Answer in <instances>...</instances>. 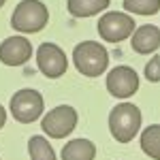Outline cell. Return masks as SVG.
Segmentation results:
<instances>
[{
	"mask_svg": "<svg viewBox=\"0 0 160 160\" xmlns=\"http://www.w3.org/2000/svg\"><path fill=\"white\" fill-rule=\"evenodd\" d=\"M132 32H135V19L128 17L126 13L111 11L98 19V34L107 43H120L124 38H128Z\"/></svg>",
	"mask_w": 160,
	"mask_h": 160,
	"instance_id": "8992f818",
	"label": "cell"
},
{
	"mask_svg": "<svg viewBox=\"0 0 160 160\" xmlns=\"http://www.w3.org/2000/svg\"><path fill=\"white\" fill-rule=\"evenodd\" d=\"M32 58V45L26 37H9L0 43V62L7 66H24Z\"/></svg>",
	"mask_w": 160,
	"mask_h": 160,
	"instance_id": "9c48e42d",
	"label": "cell"
},
{
	"mask_svg": "<svg viewBox=\"0 0 160 160\" xmlns=\"http://www.w3.org/2000/svg\"><path fill=\"white\" fill-rule=\"evenodd\" d=\"M43 96L41 92L32 90V88H24V90H17L11 98V113L17 122L22 124H30L41 118L43 113Z\"/></svg>",
	"mask_w": 160,
	"mask_h": 160,
	"instance_id": "277c9868",
	"label": "cell"
},
{
	"mask_svg": "<svg viewBox=\"0 0 160 160\" xmlns=\"http://www.w3.org/2000/svg\"><path fill=\"white\" fill-rule=\"evenodd\" d=\"M43 132H47L51 139H64L75 130L77 126V111L71 105H60V107H53V109L43 118Z\"/></svg>",
	"mask_w": 160,
	"mask_h": 160,
	"instance_id": "5b68a950",
	"label": "cell"
},
{
	"mask_svg": "<svg viewBox=\"0 0 160 160\" xmlns=\"http://www.w3.org/2000/svg\"><path fill=\"white\" fill-rule=\"evenodd\" d=\"M130 45L137 53H154L160 47V30L152 24L139 26L130 34Z\"/></svg>",
	"mask_w": 160,
	"mask_h": 160,
	"instance_id": "30bf717a",
	"label": "cell"
},
{
	"mask_svg": "<svg viewBox=\"0 0 160 160\" xmlns=\"http://www.w3.org/2000/svg\"><path fill=\"white\" fill-rule=\"evenodd\" d=\"M141 128V111L132 102H120L109 113V130L115 141L130 143Z\"/></svg>",
	"mask_w": 160,
	"mask_h": 160,
	"instance_id": "7a4b0ae2",
	"label": "cell"
},
{
	"mask_svg": "<svg viewBox=\"0 0 160 160\" xmlns=\"http://www.w3.org/2000/svg\"><path fill=\"white\" fill-rule=\"evenodd\" d=\"M96 145L90 139H71L62 148V160H94Z\"/></svg>",
	"mask_w": 160,
	"mask_h": 160,
	"instance_id": "8fae6325",
	"label": "cell"
},
{
	"mask_svg": "<svg viewBox=\"0 0 160 160\" xmlns=\"http://www.w3.org/2000/svg\"><path fill=\"white\" fill-rule=\"evenodd\" d=\"M111 4V0H66V9L73 17H92L96 13H102Z\"/></svg>",
	"mask_w": 160,
	"mask_h": 160,
	"instance_id": "7c38bea8",
	"label": "cell"
},
{
	"mask_svg": "<svg viewBox=\"0 0 160 160\" xmlns=\"http://www.w3.org/2000/svg\"><path fill=\"white\" fill-rule=\"evenodd\" d=\"M4 122H7V111H4V107L0 105V128L4 126Z\"/></svg>",
	"mask_w": 160,
	"mask_h": 160,
	"instance_id": "e0dca14e",
	"label": "cell"
},
{
	"mask_svg": "<svg viewBox=\"0 0 160 160\" xmlns=\"http://www.w3.org/2000/svg\"><path fill=\"white\" fill-rule=\"evenodd\" d=\"M141 149L149 158L160 160V124H152L141 132Z\"/></svg>",
	"mask_w": 160,
	"mask_h": 160,
	"instance_id": "4fadbf2b",
	"label": "cell"
},
{
	"mask_svg": "<svg viewBox=\"0 0 160 160\" xmlns=\"http://www.w3.org/2000/svg\"><path fill=\"white\" fill-rule=\"evenodd\" d=\"M107 90L115 98H130L139 90V75L130 66H115L107 75Z\"/></svg>",
	"mask_w": 160,
	"mask_h": 160,
	"instance_id": "ba28073f",
	"label": "cell"
},
{
	"mask_svg": "<svg viewBox=\"0 0 160 160\" xmlns=\"http://www.w3.org/2000/svg\"><path fill=\"white\" fill-rule=\"evenodd\" d=\"M28 154L30 160H56V152L45 137L32 135L28 139Z\"/></svg>",
	"mask_w": 160,
	"mask_h": 160,
	"instance_id": "5bb4252c",
	"label": "cell"
},
{
	"mask_svg": "<svg viewBox=\"0 0 160 160\" xmlns=\"http://www.w3.org/2000/svg\"><path fill=\"white\" fill-rule=\"evenodd\" d=\"M49 22V11L41 0H22L11 15V28L22 34L41 32Z\"/></svg>",
	"mask_w": 160,
	"mask_h": 160,
	"instance_id": "3957f363",
	"label": "cell"
},
{
	"mask_svg": "<svg viewBox=\"0 0 160 160\" xmlns=\"http://www.w3.org/2000/svg\"><path fill=\"white\" fill-rule=\"evenodd\" d=\"M4 2H7V0H0V7H4Z\"/></svg>",
	"mask_w": 160,
	"mask_h": 160,
	"instance_id": "ac0fdd59",
	"label": "cell"
},
{
	"mask_svg": "<svg viewBox=\"0 0 160 160\" xmlns=\"http://www.w3.org/2000/svg\"><path fill=\"white\" fill-rule=\"evenodd\" d=\"M75 68L86 77H98L109 66V51L98 41H83L73 49Z\"/></svg>",
	"mask_w": 160,
	"mask_h": 160,
	"instance_id": "6da1fadb",
	"label": "cell"
},
{
	"mask_svg": "<svg viewBox=\"0 0 160 160\" xmlns=\"http://www.w3.org/2000/svg\"><path fill=\"white\" fill-rule=\"evenodd\" d=\"M37 66L45 77L58 79V77H62L66 73L68 60H66V53L58 45L43 43V45H38V49H37Z\"/></svg>",
	"mask_w": 160,
	"mask_h": 160,
	"instance_id": "52a82bcc",
	"label": "cell"
},
{
	"mask_svg": "<svg viewBox=\"0 0 160 160\" xmlns=\"http://www.w3.org/2000/svg\"><path fill=\"white\" fill-rule=\"evenodd\" d=\"M124 9L135 15H156L160 11V0H124Z\"/></svg>",
	"mask_w": 160,
	"mask_h": 160,
	"instance_id": "9a60e30c",
	"label": "cell"
},
{
	"mask_svg": "<svg viewBox=\"0 0 160 160\" xmlns=\"http://www.w3.org/2000/svg\"><path fill=\"white\" fill-rule=\"evenodd\" d=\"M145 77H148V81H152V83H158L160 81V56H154V58L148 62V66H145Z\"/></svg>",
	"mask_w": 160,
	"mask_h": 160,
	"instance_id": "2e32d148",
	"label": "cell"
}]
</instances>
